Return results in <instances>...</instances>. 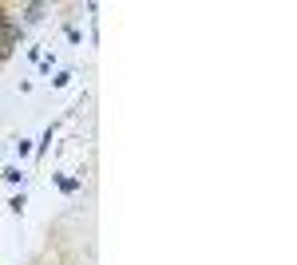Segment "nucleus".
<instances>
[]
</instances>
